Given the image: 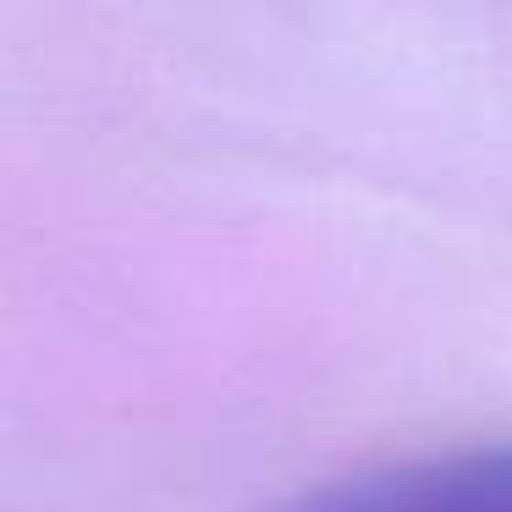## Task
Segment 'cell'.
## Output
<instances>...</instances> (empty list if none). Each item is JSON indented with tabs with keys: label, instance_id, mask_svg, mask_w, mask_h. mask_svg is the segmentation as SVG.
I'll use <instances>...</instances> for the list:
<instances>
[{
	"label": "cell",
	"instance_id": "6da1fadb",
	"mask_svg": "<svg viewBox=\"0 0 512 512\" xmlns=\"http://www.w3.org/2000/svg\"><path fill=\"white\" fill-rule=\"evenodd\" d=\"M276 512H512V446H468L336 479Z\"/></svg>",
	"mask_w": 512,
	"mask_h": 512
}]
</instances>
